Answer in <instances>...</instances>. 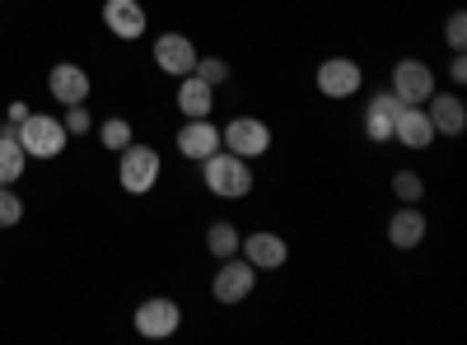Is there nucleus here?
<instances>
[{
	"label": "nucleus",
	"instance_id": "10",
	"mask_svg": "<svg viewBox=\"0 0 467 345\" xmlns=\"http://www.w3.org/2000/svg\"><path fill=\"white\" fill-rule=\"evenodd\" d=\"M239 257L253 261L257 271H281V266L290 261V243L281 234H271V228H253V234H244V243H239Z\"/></svg>",
	"mask_w": 467,
	"mask_h": 345
},
{
	"label": "nucleus",
	"instance_id": "25",
	"mask_svg": "<svg viewBox=\"0 0 467 345\" xmlns=\"http://www.w3.org/2000/svg\"><path fill=\"white\" fill-rule=\"evenodd\" d=\"M444 43H449V52H467V15H462V10L449 15V24H444Z\"/></svg>",
	"mask_w": 467,
	"mask_h": 345
},
{
	"label": "nucleus",
	"instance_id": "7",
	"mask_svg": "<svg viewBox=\"0 0 467 345\" xmlns=\"http://www.w3.org/2000/svg\"><path fill=\"white\" fill-rule=\"evenodd\" d=\"M131 327H136V336H145V340H169V336H178V327H182V309H178L173 299H164V294L140 299L136 313H131Z\"/></svg>",
	"mask_w": 467,
	"mask_h": 345
},
{
	"label": "nucleus",
	"instance_id": "26",
	"mask_svg": "<svg viewBox=\"0 0 467 345\" xmlns=\"http://www.w3.org/2000/svg\"><path fill=\"white\" fill-rule=\"evenodd\" d=\"M61 122H66L70 136H89V131H94V117H89V107H85V103H70Z\"/></svg>",
	"mask_w": 467,
	"mask_h": 345
},
{
	"label": "nucleus",
	"instance_id": "21",
	"mask_svg": "<svg viewBox=\"0 0 467 345\" xmlns=\"http://www.w3.org/2000/svg\"><path fill=\"white\" fill-rule=\"evenodd\" d=\"M94 127H99V140H103L108 155H122V149L136 140V131H131L127 117H108V122H94Z\"/></svg>",
	"mask_w": 467,
	"mask_h": 345
},
{
	"label": "nucleus",
	"instance_id": "11",
	"mask_svg": "<svg viewBox=\"0 0 467 345\" xmlns=\"http://www.w3.org/2000/svg\"><path fill=\"white\" fill-rule=\"evenodd\" d=\"M103 28L117 37V43H136L150 28V15L140 0H103Z\"/></svg>",
	"mask_w": 467,
	"mask_h": 345
},
{
	"label": "nucleus",
	"instance_id": "17",
	"mask_svg": "<svg viewBox=\"0 0 467 345\" xmlns=\"http://www.w3.org/2000/svg\"><path fill=\"white\" fill-rule=\"evenodd\" d=\"M425 215H420V206H398L393 215H388V248H398V252H411V248H420L425 243Z\"/></svg>",
	"mask_w": 467,
	"mask_h": 345
},
{
	"label": "nucleus",
	"instance_id": "24",
	"mask_svg": "<svg viewBox=\"0 0 467 345\" xmlns=\"http://www.w3.org/2000/svg\"><path fill=\"white\" fill-rule=\"evenodd\" d=\"M24 219V197L10 187H0V228H15Z\"/></svg>",
	"mask_w": 467,
	"mask_h": 345
},
{
	"label": "nucleus",
	"instance_id": "12",
	"mask_svg": "<svg viewBox=\"0 0 467 345\" xmlns=\"http://www.w3.org/2000/svg\"><path fill=\"white\" fill-rule=\"evenodd\" d=\"M215 149H220V127L211 117H182V127H178V155L187 164L211 159Z\"/></svg>",
	"mask_w": 467,
	"mask_h": 345
},
{
	"label": "nucleus",
	"instance_id": "28",
	"mask_svg": "<svg viewBox=\"0 0 467 345\" xmlns=\"http://www.w3.org/2000/svg\"><path fill=\"white\" fill-rule=\"evenodd\" d=\"M24 117H28V103H10V112H5V122H10V127H19Z\"/></svg>",
	"mask_w": 467,
	"mask_h": 345
},
{
	"label": "nucleus",
	"instance_id": "22",
	"mask_svg": "<svg viewBox=\"0 0 467 345\" xmlns=\"http://www.w3.org/2000/svg\"><path fill=\"white\" fill-rule=\"evenodd\" d=\"M388 187H393V197H398L402 206H416V201H425V178H420L416 168H398Z\"/></svg>",
	"mask_w": 467,
	"mask_h": 345
},
{
	"label": "nucleus",
	"instance_id": "6",
	"mask_svg": "<svg viewBox=\"0 0 467 345\" xmlns=\"http://www.w3.org/2000/svg\"><path fill=\"white\" fill-rule=\"evenodd\" d=\"M253 289H257V266H253V261H244L239 252L224 257V261L215 266V280H211V299H215V303L234 309V303H244Z\"/></svg>",
	"mask_w": 467,
	"mask_h": 345
},
{
	"label": "nucleus",
	"instance_id": "1",
	"mask_svg": "<svg viewBox=\"0 0 467 345\" xmlns=\"http://www.w3.org/2000/svg\"><path fill=\"white\" fill-rule=\"evenodd\" d=\"M202 182L220 201H244V197H253V164L229 155V149H215L211 159H202Z\"/></svg>",
	"mask_w": 467,
	"mask_h": 345
},
{
	"label": "nucleus",
	"instance_id": "18",
	"mask_svg": "<svg viewBox=\"0 0 467 345\" xmlns=\"http://www.w3.org/2000/svg\"><path fill=\"white\" fill-rule=\"evenodd\" d=\"M178 112L182 117H211L215 112V89L206 80H197V75H182L178 80Z\"/></svg>",
	"mask_w": 467,
	"mask_h": 345
},
{
	"label": "nucleus",
	"instance_id": "3",
	"mask_svg": "<svg viewBox=\"0 0 467 345\" xmlns=\"http://www.w3.org/2000/svg\"><path fill=\"white\" fill-rule=\"evenodd\" d=\"M15 136H19L28 159H57L61 149H66V140H70L66 122L52 117V112H28V117L15 127Z\"/></svg>",
	"mask_w": 467,
	"mask_h": 345
},
{
	"label": "nucleus",
	"instance_id": "19",
	"mask_svg": "<svg viewBox=\"0 0 467 345\" xmlns=\"http://www.w3.org/2000/svg\"><path fill=\"white\" fill-rule=\"evenodd\" d=\"M28 173V155L15 131H0V187H15Z\"/></svg>",
	"mask_w": 467,
	"mask_h": 345
},
{
	"label": "nucleus",
	"instance_id": "8",
	"mask_svg": "<svg viewBox=\"0 0 467 345\" xmlns=\"http://www.w3.org/2000/svg\"><path fill=\"white\" fill-rule=\"evenodd\" d=\"M388 89H393L402 103L420 107V103L431 98L440 85H435V70H431V66L416 61V56H407V61H398V66H393V75H388Z\"/></svg>",
	"mask_w": 467,
	"mask_h": 345
},
{
	"label": "nucleus",
	"instance_id": "27",
	"mask_svg": "<svg viewBox=\"0 0 467 345\" xmlns=\"http://www.w3.org/2000/svg\"><path fill=\"white\" fill-rule=\"evenodd\" d=\"M449 80L453 85H467V56L462 52H453V61H449Z\"/></svg>",
	"mask_w": 467,
	"mask_h": 345
},
{
	"label": "nucleus",
	"instance_id": "4",
	"mask_svg": "<svg viewBox=\"0 0 467 345\" xmlns=\"http://www.w3.org/2000/svg\"><path fill=\"white\" fill-rule=\"evenodd\" d=\"M271 145H276V136H271L262 117H234L229 127H220V149H229V155H239L248 164H257Z\"/></svg>",
	"mask_w": 467,
	"mask_h": 345
},
{
	"label": "nucleus",
	"instance_id": "5",
	"mask_svg": "<svg viewBox=\"0 0 467 345\" xmlns=\"http://www.w3.org/2000/svg\"><path fill=\"white\" fill-rule=\"evenodd\" d=\"M314 89L332 103H346V98H356L365 89V70L360 61H350V56H327L318 70H314Z\"/></svg>",
	"mask_w": 467,
	"mask_h": 345
},
{
	"label": "nucleus",
	"instance_id": "9",
	"mask_svg": "<svg viewBox=\"0 0 467 345\" xmlns=\"http://www.w3.org/2000/svg\"><path fill=\"white\" fill-rule=\"evenodd\" d=\"M150 52H154V66H160L169 80H182V75H192V70H197V56H202L197 43H192L187 33H160Z\"/></svg>",
	"mask_w": 467,
	"mask_h": 345
},
{
	"label": "nucleus",
	"instance_id": "13",
	"mask_svg": "<svg viewBox=\"0 0 467 345\" xmlns=\"http://www.w3.org/2000/svg\"><path fill=\"white\" fill-rule=\"evenodd\" d=\"M425 107V117H431V127H435V136H449V140H458L462 131H467V103L458 98V94H431L420 103Z\"/></svg>",
	"mask_w": 467,
	"mask_h": 345
},
{
	"label": "nucleus",
	"instance_id": "14",
	"mask_svg": "<svg viewBox=\"0 0 467 345\" xmlns=\"http://www.w3.org/2000/svg\"><path fill=\"white\" fill-rule=\"evenodd\" d=\"M89 70L85 66H75V61H61V66H52L47 70V94L61 103V107H70V103H89Z\"/></svg>",
	"mask_w": 467,
	"mask_h": 345
},
{
	"label": "nucleus",
	"instance_id": "16",
	"mask_svg": "<svg viewBox=\"0 0 467 345\" xmlns=\"http://www.w3.org/2000/svg\"><path fill=\"white\" fill-rule=\"evenodd\" d=\"M393 140L402 145V149H431L440 136H435V127H431V117H425V107H411V103H402V112H398V122H393Z\"/></svg>",
	"mask_w": 467,
	"mask_h": 345
},
{
	"label": "nucleus",
	"instance_id": "2",
	"mask_svg": "<svg viewBox=\"0 0 467 345\" xmlns=\"http://www.w3.org/2000/svg\"><path fill=\"white\" fill-rule=\"evenodd\" d=\"M164 173V159H160V149L154 145H127L122 155H117V182H122L127 197H150L154 182H160Z\"/></svg>",
	"mask_w": 467,
	"mask_h": 345
},
{
	"label": "nucleus",
	"instance_id": "23",
	"mask_svg": "<svg viewBox=\"0 0 467 345\" xmlns=\"http://www.w3.org/2000/svg\"><path fill=\"white\" fill-rule=\"evenodd\" d=\"M192 75H197V80H206L211 89H220V85H229V61L224 56H197V70H192Z\"/></svg>",
	"mask_w": 467,
	"mask_h": 345
},
{
	"label": "nucleus",
	"instance_id": "15",
	"mask_svg": "<svg viewBox=\"0 0 467 345\" xmlns=\"http://www.w3.org/2000/svg\"><path fill=\"white\" fill-rule=\"evenodd\" d=\"M398 112H402V98L393 94V89H379L369 103H365V136L374 140V145H388L393 140V122H398Z\"/></svg>",
	"mask_w": 467,
	"mask_h": 345
},
{
	"label": "nucleus",
	"instance_id": "20",
	"mask_svg": "<svg viewBox=\"0 0 467 345\" xmlns=\"http://www.w3.org/2000/svg\"><path fill=\"white\" fill-rule=\"evenodd\" d=\"M239 243H244V234H239V224H234V219H215V224L206 228V252H211L215 261L234 257V252H239Z\"/></svg>",
	"mask_w": 467,
	"mask_h": 345
}]
</instances>
